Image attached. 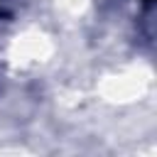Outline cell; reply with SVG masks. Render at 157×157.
I'll return each mask as SVG.
<instances>
[{
    "instance_id": "1",
    "label": "cell",
    "mask_w": 157,
    "mask_h": 157,
    "mask_svg": "<svg viewBox=\"0 0 157 157\" xmlns=\"http://www.w3.org/2000/svg\"><path fill=\"white\" fill-rule=\"evenodd\" d=\"M147 2H150V0H147Z\"/></svg>"
}]
</instances>
